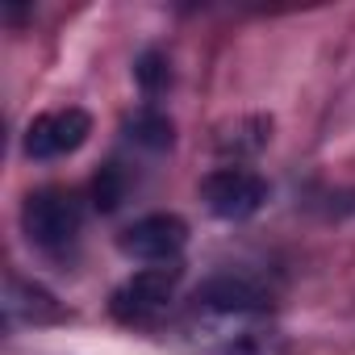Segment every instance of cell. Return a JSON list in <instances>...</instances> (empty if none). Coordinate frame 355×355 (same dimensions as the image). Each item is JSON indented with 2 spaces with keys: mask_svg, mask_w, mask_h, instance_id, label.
<instances>
[{
  "mask_svg": "<svg viewBox=\"0 0 355 355\" xmlns=\"http://www.w3.org/2000/svg\"><path fill=\"white\" fill-rule=\"evenodd\" d=\"M180 347L184 355H288L268 288L247 276H214L197 288L180 322Z\"/></svg>",
  "mask_w": 355,
  "mask_h": 355,
  "instance_id": "6da1fadb",
  "label": "cell"
},
{
  "mask_svg": "<svg viewBox=\"0 0 355 355\" xmlns=\"http://www.w3.org/2000/svg\"><path fill=\"white\" fill-rule=\"evenodd\" d=\"M84 218L88 209L76 189H38L21 205V230L46 255H67L84 234Z\"/></svg>",
  "mask_w": 355,
  "mask_h": 355,
  "instance_id": "7a4b0ae2",
  "label": "cell"
},
{
  "mask_svg": "<svg viewBox=\"0 0 355 355\" xmlns=\"http://www.w3.org/2000/svg\"><path fill=\"white\" fill-rule=\"evenodd\" d=\"M180 276H184V263H163V268H138L109 301L113 318L121 326H134V330H146L155 326L159 318H167L171 301H175V288H180Z\"/></svg>",
  "mask_w": 355,
  "mask_h": 355,
  "instance_id": "3957f363",
  "label": "cell"
},
{
  "mask_svg": "<svg viewBox=\"0 0 355 355\" xmlns=\"http://www.w3.org/2000/svg\"><path fill=\"white\" fill-rule=\"evenodd\" d=\"M201 201L214 218L222 222H247L263 209L268 201V180L251 167H239V163H226L218 171H209L201 180Z\"/></svg>",
  "mask_w": 355,
  "mask_h": 355,
  "instance_id": "277c9868",
  "label": "cell"
},
{
  "mask_svg": "<svg viewBox=\"0 0 355 355\" xmlns=\"http://www.w3.org/2000/svg\"><path fill=\"white\" fill-rule=\"evenodd\" d=\"M117 247H121V255L138 259L142 268L180 263V255L189 247V226L175 214H146L117 234Z\"/></svg>",
  "mask_w": 355,
  "mask_h": 355,
  "instance_id": "5b68a950",
  "label": "cell"
},
{
  "mask_svg": "<svg viewBox=\"0 0 355 355\" xmlns=\"http://www.w3.org/2000/svg\"><path fill=\"white\" fill-rule=\"evenodd\" d=\"M92 134V117L76 105L67 109H51V113H38L26 130V155L38 159V163H51V159H67L76 155Z\"/></svg>",
  "mask_w": 355,
  "mask_h": 355,
  "instance_id": "8992f818",
  "label": "cell"
},
{
  "mask_svg": "<svg viewBox=\"0 0 355 355\" xmlns=\"http://www.w3.org/2000/svg\"><path fill=\"white\" fill-rule=\"evenodd\" d=\"M5 318H9V326H26V322L38 326V322H59L63 309L55 305V297L46 288L30 284L21 276H9V284H5Z\"/></svg>",
  "mask_w": 355,
  "mask_h": 355,
  "instance_id": "52a82bcc",
  "label": "cell"
},
{
  "mask_svg": "<svg viewBox=\"0 0 355 355\" xmlns=\"http://www.w3.org/2000/svg\"><path fill=\"white\" fill-rule=\"evenodd\" d=\"M130 138H134L138 146L163 150V146H171V121H167L159 109H138L134 121H130Z\"/></svg>",
  "mask_w": 355,
  "mask_h": 355,
  "instance_id": "ba28073f",
  "label": "cell"
},
{
  "mask_svg": "<svg viewBox=\"0 0 355 355\" xmlns=\"http://www.w3.org/2000/svg\"><path fill=\"white\" fill-rule=\"evenodd\" d=\"M125 197V175L117 163H109L101 175H96V209H117Z\"/></svg>",
  "mask_w": 355,
  "mask_h": 355,
  "instance_id": "9c48e42d",
  "label": "cell"
},
{
  "mask_svg": "<svg viewBox=\"0 0 355 355\" xmlns=\"http://www.w3.org/2000/svg\"><path fill=\"white\" fill-rule=\"evenodd\" d=\"M134 76H138V84L146 88V92H159L163 84H167V59L159 55V51H146L142 59H138V67H134Z\"/></svg>",
  "mask_w": 355,
  "mask_h": 355,
  "instance_id": "30bf717a",
  "label": "cell"
}]
</instances>
